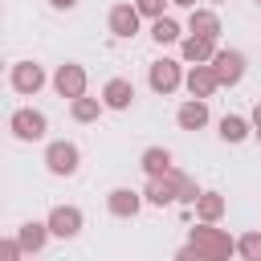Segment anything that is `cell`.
<instances>
[{"label":"cell","mask_w":261,"mask_h":261,"mask_svg":"<svg viewBox=\"0 0 261 261\" xmlns=\"http://www.w3.org/2000/svg\"><path fill=\"white\" fill-rule=\"evenodd\" d=\"M188 241L196 245V253H200L204 261H228V257L237 253V241H232L224 228L208 224V220H200L196 228H188Z\"/></svg>","instance_id":"6da1fadb"},{"label":"cell","mask_w":261,"mask_h":261,"mask_svg":"<svg viewBox=\"0 0 261 261\" xmlns=\"http://www.w3.org/2000/svg\"><path fill=\"white\" fill-rule=\"evenodd\" d=\"M45 167H49V175H77V167H82V151H77V143H69V139H57V143H49L45 147Z\"/></svg>","instance_id":"7a4b0ae2"},{"label":"cell","mask_w":261,"mask_h":261,"mask_svg":"<svg viewBox=\"0 0 261 261\" xmlns=\"http://www.w3.org/2000/svg\"><path fill=\"white\" fill-rule=\"evenodd\" d=\"M8 130H12V139H20V143H37V139H45L49 118H45L41 110H33V106H20V110H12Z\"/></svg>","instance_id":"3957f363"},{"label":"cell","mask_w":261,"mask_h":261,"mask_svg":"<svg viewBox=\"0 0 261 261\" xmlns=\"http://www.w3.org/2000/svg\"><path fill=\"white\" fill-rule=\"evenodd\" d=\"M147 86L155 90V94H175L179 86H184V69H179V61H171V57H159V61H151L147 65Z\"/></svg>","instance_id":"277c9868"},{"label":"cell","mask_w":261,"mask_h":261,"mask_svg":"<svg viewBox=\"0 0 261 261\" xmlns=\"http://www.w3.org/2000/svg\"><path fill=\"white\" fill-rule=\"evenodd\" d=\"M45 220H49V232L61 237V241H73V237L82 232V224H86V216H82L77 204H53Z\"/></svg>","instance_id":"5b68a950"},{"label":"cell","mask_w":261,"mask_h":261,"mask_svg":"<svg viewBox=\"0 0 261 261\" xmlns=\"http://www.w3.org/2000/svg\"><path fill=\"white\" fill-rule=\"evenodd\" d=\"M53 90H57V98H82L86 94V65H77V61H65V65H57L53 69Z\"/></svg>","instance_id":"8992f818"},{"label":"cell","mask_w":261,"mask_h":261,"mask_svg":"<svg viewBox=\"0 0 261 261\" xmlns=\"http://www.w3.org/2000/svg\"><path fill=\"white\" fill-rule=\"evenodd\" d=\"M45 82H49V77H45V65H37V61H16V65L8 69V86H12L16 94H24V98H33Z\"/></svg>","instance_id":"52a82bcc"},{"label":"cell","mask_w":261,"mask_h":261,"mask_svg":"<svg viewBox=\"0 0 261 261\" xmlns=\"http://www.w3.org/2000/svg\"><path fill=\"white\" fill-rule=\"evenodd\" d=\"M212 69H216L220 86H241V77H245V53L241 49H216Z\"/></svg>","instance_id":"ba28073f"},{"label":"cell","mask_w":261,"mask_h":261,"mask_svg":"<svg viewBox=\"0 0 261 261\" xmlns=\"http://www.w3.org/2000/svg\"><path fill=\"white\" fill-rule=\"evenodd\" d=\"M184 86H188L192 98H212V94L220 90V77H216L212 61H200V65H192V69L184 73Z\"/></svg>","instance_id":"9c48e42d"},{"label":"cell","mask_w":261,"mask_h":261,"mask_svg":"<svg viewBox=\"0 0 261 261\" xmlns=\"http://www.w3.org/2000/svg\"><path fill=\"white\" fill-rule=\"evenodd\" d=\"M143 204H147V200H143V192H135V188H110V196H106V212L118 216V220L139 216Z\"/></svg>","instance_id":"30bf717a"},{"label":"cell","mask_w":261,"mask_h":261,"mask_svg":"<svg viewBox=\"0 0 261 261\" xmlns=\"http://www.w3.org/2000/svg\"><path fill=\"white\" fill-rule=\"evenodd\" d=\"M139 20H143V12H139L135 4H114L110 16H106V24H110V33H114L118 41H130V37L139 33Z\"/></svg>","instance_id":"8fae6325"},{"label":"cell","mask_w":261,"mask_h":261,"mask_svg":"<svg viewBox=\"0 0 261 261\" xmlns=\"http://www.w3.org/2000/svg\"><path fill=\"white\" fill-rule=\"evenodd\" d=\"M102 102H106V110H130L135 106V82L130 77H110L102 86Z\"/></svg>","instance_id":"7c38bea8"},{"label":"cell","mask_w":261,"mask_h":261,"mask_svg":"<svg viewBox=\"0 0 261 261\" xmlns=\"http://www.w3.org/2000/svg\"><path fill=\"white\" fill-rule=\"evenodd\" d=\"M179 53H184L188 65H200V61H212L216 57V41L212 37H200V33H188V37H179Z\"/></svg>","instance_id":"4fadbf2b"},{"label":"cell","mask_w":261,"mask_h":261,"mask_svg":"<svg viewBox=\"0 0 261 261\" xmlns=\"http://www.w3.org/2000/svg\"><path fill=\"white\" fill-rule=\"evenodd\" d=\"M175 122H179V130H204V126H208V98H188V102H179Z\"/></svg>","instance_id":"5bb4252c"},{"label":"cell","mask_w":261,"mask_h":261,"mask_svg":"<svg viewBox=\"0 0 261 261\" xmlns=\"http://www.w3.org/2000/svg\"><path fill=\"white\" fill-rule=\"evenodd\" d=\"M143 200H147L151 208H167V204H179V200H175V179H171V175H147Z\"/></svg>","instance_id":"9a60e30c"},{"label":"cell","mask_w":261,"mask_h":261,"mask_svg":"<svg viewBox=\"0 0 261 261\" xmlns=\"http://www.w3.org/2000/svg\"><path fill=\"white\" fill-rule=\"evenodd\" d=\"M188 33H200V37H220L224 33V24H220V16H216V8H188Z\"/></svg>","instance_id":"2e32d148"},{"label":"cell","mask_w":261,"mask_h":261,"mask_svg":"<svg viewBox=\"0 0 261 261\" xmlns=\"http://www.w3.org/2000/svg\"><path fill=\"white\" fill-rule=\"evenodd\" d=\"M49 220H24L20 228H16V241L24 245V253H41L45 245H49Z\"/></svg>","instance_id":"e0dca14e"},{"label":"cell","mask_w":261,"mask_h":261,"mask_svg":"<svg viewBox=\"0 0 261 261\" xmlns=\"http://www.w3.org/2000/svg\"><path fill=\"white\" fill-rule=\"evenodd\" d=\"M196 208V220H208V224H220L224 212H228V200L220 192H200V200L192 204Z\"/></svg>","instance_id":"ac0fdd59"},{"label":"cell","mask_w":261,"mask_h":261,"mask_svg":"<svg viewBox=\"0 0 261 261\" xmlns=\"http://www.w3.org/2000/svg\"><path fill=\"white\" fill-rule=\"evenodd\" d=\"M216 135L224 139V143H245L249 135H253V118H241V114H224L220 122H216Z\"/></svg>","instance_id":"d6986e66"},{"label":"cell","mask_w":261,"mask_h":261,"mask_svg":"<svg viewBox=\"0 0 261 261\" xmlns=\"http://www.w3.org/2000/svg\"><path fill=\"white\" fill-rule=\"evenodd\" d=\"M139 167H143L147 175H167V171L175 167V155H171L167 147H147V151L139 155Z\"/></svg>","instance_id":"ffe728a7"},{"label":"cell","mask_w":261,"mask_h":261,"mask_svg":"<svg viewBox=\"0 0 261 261\" xmlns=\"http://www.w3.org/2000/svg\"><path fill=\"white\" fill-rule=\"evenodd\" d=\"M102 110H106V102H102V98H86V94H82V98H73V102H69L73 122H98V118H102Z\"/></svg>","instance_id":"44dd1931"},{"label":"cell","mask_w":261,"mask_h":261,"mask_svg":"<svg viewBox=\"0 0 261 261\" xmlns=\"http://www.w3.org/2000/svg\"><path fill=\"white\" fill-rule=\"evenodd\" d=\"M167 175L175 179V200H179V204H196V200H200V184H196V175H188V171H179V167H171Z\"/></svg>","instance_id":"7402d4cb"},{"label":"cell","mask_w":261,"mask_h":261,"mask_svg":"<svg viewBox=\"0 0 261 261\" xmlns=\"http://www.w3.org/2000/svg\"><path fill=\"white\" fill-rule=\"evenodd\" d=\"M184 33H179V24L171 20V16H155L151 20V41L155 45H171V41H179Z\"/></svg>","instance_id":"603a6c76"},{"label":"cell","mask_w":261,"mask_h":261,"mask_svg":"<svg viewBox=\"0 0 261 261\" xmlns=\"http://www.w3.org/2000/svg\"><path fill=\"white\" fill-rule=\"evenodd\" d=\"M237 253L245 257V261H261V232L253 228V232H241L237 237Z\"/></svg>","instance_id":"cb8c5ba5"},{"label":"cell","mask_w":261,"mask_h":261,"mask_svg":"<svg viewBox=\"0 0 261 261\" xmlns=\"http://www.w3.org/2000/svg\"><path fill=\"white\" fill-rule=\"evenodd\" d=\"M163 4H171V0H135V8L147 16V20H155V16H163Z\"/></svg>","instance_id":"d4e9b609"},{"label":"cell","mask_w":261,"mask_h":261,"mask_svg":"<svg viewBox=\"0 0 261 261\" xmlns=\"http://www.w3.org/2000/svg\"><path fill=\"white\" fill-rule=\"evenodd\" d=\"M0 257H4V261H16V257H24V245H20L16 237H8V241H0Z\"/></svg>","instance_id":"484cf974"},{"label":"cell","mask_w":261,"mask_h":261,"mask_svg":"<svg viewBox=\"0 0 261 261\" xmlns=\"http://www.w3.org/2000/svg\"><path fill=\"white\" fill-rule=\"evenodd\" d=\"M175 257H179V261H204V257L196 253V245H192V241H188L184 249H175Z\"/></svg>","instance_id":"4316f807"},{"label":"cell","mask_w":261,"mask_h":261,"mask_svg":"<svg viewBox=\"0 0 261 261\" xmlns=\"http://www.w3.org/2000/svg\"><path fill=\"white\" fill-rule=\"evenodd\" d=\"M49 8H57V12H73L77 0H49Z\"/></svg>","instance_id":"83f0119b"},{"label":"cell","mask_w":261,"mask_h":261,"mask_svg":"<svg viewBox=\"0 0 261 261\" xmlns=\"http://www.w3.org/2000/svg\"><path fill=\"white\" fill-rule=\"evenodd\" d=\"M249 118H253V130H261V102L253 106V114H249Z\"/></svg>","instance_id":"f1b7e54d"},{"label":"cell","mask_w":261,"mask_h":261,"mask_svg":"<svg viewBox=\"0 0 261 261\" xmlns=\"http://www.w3.org/2000/svg\"><path fill=\"white\" fill-rule=\"evenodd\" d=\"M175 8H196V0H171Z\"/></svg>","instance_id":"f546056e"},{"label":"cell","mask_w":261,"mask_h":261,"mask_svg":"<svg viewBox=\"0 0 261 261\" xmlns=\"http://www.w3.org/2000/svg\"><path fill=\"white\" fill-rule=\"evenodd\" d=\"M208 4H228V0H208Z\"/></svg>","instance_id":"4dcf8cb0"},{"label":"cell","mask_w":261,"mask_h":261,"mask_svg":"<svg viewBox=\"0 0 261 261\" xmlns=\"http://www.w3.org/2000/svg\"><path fill=\"white\" fill-rule=\"evenodd\" d=\"M253 135H257V143H261V130H253Z\"/></svg>","instance_id":"1f68e13d"},{"label":"cell","mask_w":261,"mask_h":261,"mask_svg":"<svg viewBox=\"0 0 261 261\" xmlns=\"http://www.w3.org/2000/svg\"><path fill=\"white\" fill-rule=\"evenodd\" d=\"M257 4H261V0H257Z\"/></svg>","instance_id":"d6a6232c"}]
</instances>
